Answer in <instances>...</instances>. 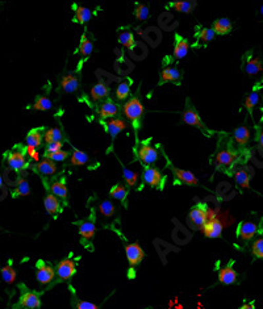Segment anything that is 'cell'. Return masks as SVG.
I'll list each match as a JSON object with an SVG mask.
<instances>
[{"label": "cell", "mask_w": 263, "mask_h": 309, "mask_svg": "<svg viewBox=\"0 0 263 309\" xmlns=\"http://www.w3.org/2000/svg\"><path fill=\"white\" fill-rule=\"evenodd\" d=\"M75 309H99V306L96 304L90 303V301H77L75 304Z\"/></svg>", "instance_id": "f907efd6"}, {"label": "cell", "mask_w": 263, "mask_h": 309, "mask_svg": "<svg viewBox=\"0 0 263 309\" xmlns=\"http://www.w3.org/2000/svg\"><path fill=\"white\" fill-rule=\"evenodd\" d=\"M259 12H260V15H262V16H263V6H262V7H260V9H259Z\"/></svg>", "instance_id": "9f6ffc18"}, {"label": "cell", "mask_w": 263, "mask_h": 309, "mask_svg": "<svg viewBox=\"0 0 263 309\" xmlns=\"http://www.w3.org/2000/svg\"><path fill=\"white\" fill-rule=\"evenodd\" d=\"M44 140L46 141V143H53L62 141V132L58 128H51L44 133Z\"/></svg>", "instance_id": "f35d334b"}, {"label": "cell", "mask_w": 263, "mask_h": 309, "mask_svg": "<svg viewBox=\"0 0 263 309\" xmlns=\"http://www.w3.org/2000/svg\"><path fill=\"white\" fill-rule=\"evenodd\" d=\"M260 84H257L254 88L251 89V93L246 96L245 99V108L246 111L249 112L250 116H253V111H254L255 105H257L258 100H259V89H260Z\"/></svg>", "instance_id": "4316f807"}, {"label": "cell", "mask_w": 263, "mask_h": 309, "mask_svg": "<svg viewBox=\"0 0 263 309\" xmlns=\"http://www.w3.org/2000/svg\"><path fill=\"white\" fill-rule=\"evenodd\" d=\"M239 309H255L254 301H251V303H245Z\"/></svg>", "instance_id": "f5cc1de1"}, {"label": "cell", "mask_w": 263, "mask_h": 309, "mask_svg": "<svg viewBox=\"0 0 263 309\" xmlns=\"http://www.w3.org/2000/svg\"><path fill=\"white\" fill-rule=\"evenodd\" d=\"M257 141L259 142V145L263 148V131H260L259 133L257 134Z\"/></svg>", "instance_id": "db71d44e"}, {"label": "cell", "mask_w": 263, "mask_h": 309, "mask_svg": "<svg viewBox=\"0 0 263 309\" xmlns=\"http://www.w3.org/2000/svg\"><path fill=\"white\" fill-rule=\"evenodd\" d=\"M119 42L123 46H125V48L128 49H132L133 46H135V36H133V33L132 32H123V33H120V36H119Z\"/></svg>", "instance_id": "7bdbcfd3"}, {"label": "cell", "mask_w": 263, "mask_h": 309, "mask_svg": "<svg viewBox=\"0 0 263 309\" xmlns=\"http://www.w3.org/2000/svg\"><path fill=\"white\" fill-rule=\"evenodd\" d=\"M98 113L99 116L102 117V120L111 119V117H115L119 113V104H116L112 99H107L98 108Z\"/></svg>", "instance_id": "ac0fdd59"}, {"label": "cell", "mask_w": 263, "mask_h": 309, "mask_svg": "<svg viewBox=\"0 0 263 309\" xmlns=\"http://www.w3.org/2000/svg\"><path fill=\"white\" fill-rule=\"evenodd\" d=\"M74 20L81 23V24H84L87 21L90 20L92 17V12H91V9H88L87 7H82V6H74Z\"/></svg>", "instance_id": "836d02e7"}, {"label": "cell", "mask_w": 263, "mask_h": 309, "mask_svg": "<svg viewBox=\"0 0 263 309\" xmlns=\"http://www.w3.org/2000/svg\"><path fill=\"white\" fill-rule=\"evenodd\" d=\"M182 79V74L178 68L171 67V66H164L162 68L161 74H159V86L167 82H173V83H179Z\"/></svg>", "instance_id": "e0dca14e"}, {"label": "cell", "mask_w": 263, "mask_h": 309, "mask_svg": "<svg viewBox=\"0 0 263 309\" xmlns=\"http://www.w3.org/2000/svg\"><path fill=\"white\" fill-rule=\"evenodd\" d=\"M238 153L236 150H232V149H222L220 152L216 154V167L217 170H222V171H227V170L233 169L234 163L238 161Z\"/></svg>", "instance_id": "8992f818"}, {"label": "cell", "mask_w": 263, "mask_h": 309, "mask_svg": "<svg viewBox=\"0 0 263 309\" xmlns=\"http://www.w3.org/2000/svg\"><path fill=\"white\" fill-rule=\"evenodd\" d=\"M33 170L44 176H51L57 173V166H55V163H54L53 161L44 158L42 161L37 162V163L33 166Z\"/></svg>", "instance_id": "44dd1931"}, {"label": "cell", "mask_w": 263, "mask_h": 309, "mask_svg": "<svg viewBox=\"0 0 263 309\" xmlns=\"http://www.w3.org/2000/svg\"><path fill=\"white\" fill-rule=\"evenodd\" d=\"M20 289L21 295L17 304L15 305L16 309H39L41 306V299L37 292L29 291L23 284L20 285Z\"/></svg>", "instance_id": "277c9868"}, {"label": "cell", "mask_w": 263, "mask_h": 309, "mask_svg": "<svg viewBox=\"0 0 263 309\" xmlns=\"http://www.w3.org/2000/svg\"><path fill=\"white\" fill-rule=\"evenodd\" d=\"M258 232V225L250 221H242L239 223L237 228V235H238L242 241H250L251 238L254 237Z\"/></svg>", "instance_id": "2e32d148"}, {"label": "cell", "mask_w": 263, "mask_h": 309, "mask_svg": "<svg viewBox=\"0 0 263 309\" xmlns=\"http://www.w3.org/2000/svg\"><path fill=\"white\" fill-rule=\"evenodd\" d=\"M79 50H81L83 58H88V57L92 54L93 44H92V41H91V40L86 36V33L82 34L81 44H79Z\"/></svg>", "instance_id": "8d00e7d4"}, {"label": "cell", "mask_w": 263, "mask_h": 309, "mask_svg": "<svg viewBox=\"0 0 263 309\" xmlns=\"http://www.w3.org/2000/svg\"><path fill=\"white\" fill-rule=\"evenodd\" d=\"M167 8H173L178 12L182 13H191L195 8H196V2H171L167 4Z\"/></svg>", "instance_id": "1f68e13d"}, {"label": "cell", "mask_w": 263, "mask_h": 309, "mask_svg": "<svg viewBox=\"0 0 263 309\" xmlns=\"http://www.w3.org/2000/svg\"><path fill=\"white\" fill-rule=\"evenodd\" d=\"M125 256L126 259H128L129 266L132 268H135L144 259L145 251L138 244H129L125 246Z\"/></svg>", "instance_id": "4fadbf2b"}, {"label": "cell", "mask_w": 263, "mask_h": 309, "mask_svg": "<svg viewBox=\"0 0 263 309\" xmlns=\"http://www.w3.org/2000/svg\"><path fill=\"white\" fill-rule=\"evenodd\" d=\"M215 36L216 34L212 28H200V29L195 33V37H196L197 42H203V44L212 41V40L215 39Z\"/></svg>", "instance_id": "74e56055"}, {"label": "cell", "mask_w": 263, "mask_h": 309, "mask_svg": "<svg viewBox=\"0 0 263 309\" xmlns=\"http://www.w3.org/2000/svg\"><path fill=\"white\" fill-rule=\"evenodd\" d=\"M251 253L255 258L263 259V237L255 240L254 244L251 245Z\"/></svg>", "instance_id": "7dc6e473"}, {"label": "cell", "mask_w": 263, "mask_h": 309, "mask_svg": "<svg viewBox=\"0 0 263 309\" xmlns=\"http://www.w3.org/2000/svg\"><path fill=\"white\" fill-rule=\"evenodd\" d=\"M234 179H236V183L241 188H245V190H250V179L251 175L249 174V171L243 167L241 169H236L234 171Z\"/></svg>", "instance_id": "83f0119b"}, {"label": "cell", "mask_w": 263, "mask_h": 309, "mask_svg": "<svg viewBox=\"0 0 263 309\" xmlns=\"http://www.w3.org/2000/svg\"><path fill=\"white\" fill-rule=\"evenodd\" d=\"M50 191L54 196L58 197V199L65 200L66 202V200H67V193H69V191H67V186H66L65 176H62L61 179H58V180H55L54 183H51Z\"/></svg>", "instance_id": "d4e9b609"}, {"label": "cell", "mask_w": 263, "mask_h": 309, "mask_svg": "<svg viewBox=\"0 0 263 309\" xmlns=\"http://www.w3.org/2000/svg\"><path fill=\"white\" fill-rule=\"evenodd\" d=\"M96 232V226L95 223L92 220H86L82 221L79 224V234L82 237V241L83 242H90L93 238Z\"/></svg>", "instance_id": "603a6c76"}, {"label": "cell", "mask_w": 263, "mask_h": 309, "mask_svg": "<svg viewBox=\"0 0 263 309\" xmlns=\"http://www.w3.org/2000/svg\"><path fill=\"white\" fill-rule=\"evenodd\" d=\"M130 95V83L129 82H121L116 88L117 100H125Z\"/></svg>", "instance_id": "b9f144b4"}, {"label": "cell", "mask_w": 263, "mask_h": 309, "mask_svg": "<svg viewBox=\"0 0 263 309\" xmlns=\"http://www.w3.org/2000/svg\"><path fill=\"white\" fill-rule=\"evenodd\" d=\"M99 211H100V213L105 217L114 216L115 214L114 203L109 202V200H103V202L99 204Z\"/></svg>", "instance_id": "ee69618b"}, {"label": "cell", "mask_w": 263, "mask_h": 309, "mask_svg": "<svg viewBox=\"0 0 263 309\" xmlns=\"http://www.w3.org/2000/svg\"><path fill=\"white\" fill-rule=\"evenodd\" d=\"M72 149H74V150H72L71 159H70L72 166H83V165H86L87 162L90 161V158H88V155H87L86 153L82 152V150H79V149L77 148Z\"/></svg>", "instance_id": "d590c367"}, {"label": "cell", "mask_w": 263, "mask_h": 309, "mask_svg": "<svg viewBox=\"0 0 263 309\" xmlns=\"http://www.w3.org/2000/svg\"><path fill=\"white\" fill-rule=\"evenodd\" d=\"M25 153H27V155H29L30 158H32L33 161H39V153H37V149L34 148H30V146H25Z\"/></svg>", "instance_id": "816d5d0a"}, {"label": "cell", "mask_w": 263, "mask_h": 309, "mask_svg": "<svg viewBox=\"0 0 263 309\" xmlns=\"http://www.w3.org/2000/svg\"><path fill=\"white\" fill-rule=\"evenodd\" d=\"M135 15L138 20L144 21V20H146V19H149L150 11H149V8H147V6L140 3V4H137V7H136Z\"/></svg>", "instance_id": "c3c4849f"}, {"label": "cell", "mask_w": 263, "mask_h": 309, "mask_svg": "<svg viewBox=\"0 0 263 309\" xmlns=\"http://www.w3.org/2000/svg\"><path fill=\"white\" fill-rule=\"evenodd\" d=\"M77 272V265L72 259H62L57 265V270H55V277L60 280H69Z\"/></svg>", "instance_id": "30bf717a"}, {"label": "cell", "mask_w": 263, "mask_h": 309, "mask_svg": "<svg viewBox=\"0 0 263 309\" xmlns=\"http://www.w3.org/2000/svg\"><path fill=\"white\" fill-rule=\"evenodd\" d=\"M62 146H63L62 141H58V142H53V143H46L45 154H48V153L58 152V150H62Z\"/></svg>", "instance_id": "681fc988"}, {"label": "cell", "mask_w": 263, "mask_h": 309, "mask_svg": "<svg viewBox=\"0 0 263 309\" xmlns=\"http://www.w3.org/2000/svg\"><path fill=\"white\" fill-rule=\"evenodd\" d=\"M182 120L183 122H185L187 125H191V126H195V128H199L204 134H206V136L213 134V132H211L210 129H208V126L204 124L200 115H199V112H197V110L194 107V105L191 104L187 105V108H185L182 113Z\"/></svg>", "instance_id": "3957f363"}, {"label": "cell", "mask_w": 263, "mask_h": 309, "mask_svg": "<svg viewBox=\"0 0 263 309\" xmlns=\"http://www.w3.org/2000/svg\"><path fill=\"white\" fill-rule=\"evenodd\" d=\"M233 138L239 146H245L250 141V131H249L248 126L242 125V126H239L234 131Z\"/></svg>", "instance_id": "d6a6232c"}, {"label": "cell", "mask_w": 263, "mask_h": 309, "mask_svg": "<svg viewBox=\"0 0 263 309\" xmlns=\"http://www.w3.org/2000/svg\"><path fill=\"white\" fill-rule=\"evenodd\" d=\"M42 131H44V128H36L28 132L27 146H30V148H34V149L40 148L42 143V140H44Z\"/></svg>", "instance_id": "f546056e"}, {"label": "cell", "mask_w": 263, "mask_h": 309, "mask_svg": "<svg viewBox=\"0 0 263 309\" xmlns=\"http://www.w3.org/2000/svg\"><path fill=\"white\" fill-rule=\"evenodd\" d=\"M7 163L13 171L16 173H23L29 167V162L27 159V153H25V148H23L21 145H16L11 152L7 153L6 155Z\"/></svg>", "instance_id": "7a4b0ae2"}, {"label": "cell", "mask_w": 263, "mask_h": 309, "mask_svg": "<svg viewBox=\"0 0 263 309\" xmlns=\"http://www.w3.org/2000/svg\"><path fill=\"white\" fill-rule=\"evenodd\" d=\"M242 70L248 75H257L263 71V65L259 58H255L250 53H246L242 60Z\"/></svg>", "instance_id": "5bb4252c"}, {"label": "cell", "mask_w": 263, "mask_h": 309, "mask_svg": "<svg viewBox=\"0 0 263 309\" xmlns=\"http://www.w3.org/2000/svg\"><path fill=\"white\" fill-rule=\"evenodd\" d=\"M142 179L150 187L156 188L158 191H163L164 183H166V176L162 175L161 171L158 169H156V167L145 166Z\"/></svg>", "instance_id": "9c48e42d"}, {"label": "cell", "mask_w": 263, "mask_h": 309, "mask_svg": "<svg viewBox=\"0 0 263 309\" xmlns=\"http://www.w3.org/2000/svg\"><path fill=\"white\" fill-rule=\"evenodd\" d=\"M144 113H145L144 104L141 103L138 96H133V98L129 99L125 104H124V115H125L126 119L132 122L136 133H137L138 129L141 128V125H142V117H144Z\"/></svg>", "instance_id": "6da1fadb"}, {"label": "cell", "mask_w": 263, "mask_h": 309, "mask_svg": "<svg viewBox=\"0 0 263 309\" xmlns=\"http://www.w3.org/2000/svg\"><path fill=\"white\" fill-rule=\"evenodd\" d=\"M36 278L41 284H49L55 278V271L51 266L40 259L36 263Z\"/></svg>", "instance_id": "8fae6325"}, {"label": "cell", "mask_w": 263, "mask_h": 309, "mask_svg": "<svg viewBox=\"0 0 263 309\" xmlns=\"http://www.w3.org/2000/svg\"><path fill=\"white\" fill-rule=\"evenodd\" d=\"M103 126H104V131L112 137V140H115V137L126 128V122L121 119H112L108 120L107 122H103Z\"/></svg>", "instance_id": "ffe728a7"}, {"label": "cell", "mask_w": 263, "mask_h": 309, "mask_svg": "<svg viewBox=\"0 0 263 309\" xmlns=\"http://www.w3.org/2000/svg\"><path fill=\"white\" fill-rule=\"evenodd\" d=\"M2 279L6 283H13L16 279V271L11 265H7L2 268Z\"/></svg>", "instance_id": "f6af8a7d"}, {"label": "cell", "mask_w": 263, "mask_h": 309, "mask_svg": "<svg viewBox=\"0 0 263 309\" xmlns=\"http://www.w3.org/2000/svg\"><path fill=\"white\" fill-rule=\"evenodd\" d=\"M190 50V44L189 40L182 37L180 34H175V48H174V54L173 57L175 60H182L184 58Z\"/></svg>", "instance_id": "d6986e66"}, {"label": "cell", "mask_w": 263, "mask_h": 309, "mask_svg": "<svg viewBox=\"0 0 263 309\" xmlns=\"http://www.w3.org/2000/svg\"><path fill=\"white\" fill-rule=\"evenodd\" d=\"M67 157H69V152H65V150H58V152L44 154V158L50 159L53 162H63Z\"/></svg>", "instance_id": "bcb514c9"}, {"label": "cell", "mask_w": 263, "mask_h": 309, "mask_svg": "<svg viewBox=\"0 0 263 309\" xmlns=\"http://www.w3.org/2000/svg\"><path fill=\"white\" fill-rule=\"evenodd\" d=\"M237 278H238V274L233 268V261L229 262L225 267H222L221 270L218 271V282L221 284H233V283L237 282Z\"/></svg>", "instance_id": "9a60e30c"}, {"label": "cell", "mask_w": 263, "mask_h": 309, "mask_svg": "<svg viewBox=\"0 0 263 309\" xmlns=\"http://www.w3.org/2000/svg\"><path fill=\"white\" fill-rule=\"evenodd\" d=\"M44 205H45V209L49 214L51 216H55V214L61 213L62 211V207H61V202L58 197H55L53 193H48L44 199Z\"/></svg>", "instance_id": "cb8c5ba5"}, {"label": "cell", "mask_w": 263, "mask_h": 309, "mask_svg": "<svg viewBox=\"0 0 263 309\" xmlns=\"http://www.w3.org/2000/svg\"><path fill=\"white\" fill-rule=\"evenodd\" d=\"M51 107H53V103H51L50 99L42 95L37 96L36 101L33 104V108L36 111H49L51 110Z\"/></svg>", "instance_id": "60d3db41"}, {"label": "cell", "mask_w": 263, "mask_h": 309, "mask_svg": "<svg viewBox=\"0 0 263 309\" xmlns=\"http://www.w3.org/2000/svg\"><path fill=\"white\" fill-rule=\"evenodd\" d=\"M162 153H163V155L166 157V161H167V167L171 170V173L174 174V176H175V179H177V183H180V185H185V186H197L199 185V179H197L196 176L191 173V171H189V170H182V169H179V167L174 166V165L171 163L170 159L167 158V155L164 154L163 150H162Z\"/></svg>", "instance_id": "ba28073f"}, {"label": "cell", "mask_w": 263, "mask_h": 309, "mask_svg": "<svg viewBox=\"0 0 263 309\" xmlns=\"http://www.w3.org/2000/svg\"><path fill=\"white\" fill-rule=\"evenodd\" d=\"M121 167H123V178H124V180L126 181V185H128L129 187H133V186L137 185L138 174L136 173V171H132V170H129L128 167L124 166L123 163H121Z\"/></svg>", "instance_id": "ab89813d"}, {"label": "cell", "mask_w": 263, "mask_h": 309, "mask_svg": "<svg viewBox=\"0 0 263 309\" xmlns=\"http://www.w3.org/2000/svg\"><path fill=\"white\" fill-rule=\"evenodd\" d=\"M109 93H111V91H109V87H108L104 82H99V83H96L95 86L91 88V98L95 101L103 100V99L108 98Z\"/></svg>", "instance_id": "f1b7e54d"}, {"label": "cell", "mask_w": 263, "mask_h": 309, "mask_svg": "<svg viewBox=\"0 0 263 309\" xmlns=\"http://www.w3.org/2000/svg\"><path fill=\"white\" fill-rule=\"evenodd\" d=\"M128 188L125 187L124 185H120V183H117V185H115L114 187L111 188V191H109V195H111L114 199L120 200L121 203H125L126 197H128Z\"/></svg>", "instance_id": "e575fe53"}, {"label": "cell", "mask_w": 263, "mask_h": 309, "mask_svg": "<svg viewBox=\"0 0 263 309\" xmlns=\"http://www.w3.org/2000/svg\"><path fill=\"white\" fill-rule=\"evenodd\" d=\"M213 32L215 34H220V36H224L228 33L232 32L233 29V25H232V21L227 17H220L217 20L213 21Z\"/></svg>", "instance_id": "484cf974"}, {"label": "cell", "mask_w": 263, "mask_h": 309, "mask_svg": "<svg viewBox=\"0 0 263 309\" xmlns=\"http://www.w3.org/2000/svg\"><path fill=\"white\" fill-rule=\"evenodd\" d=\"M28 195H30L29 181H28L24 176H20V178L17 179L15 190L12 191V196L20 197V196H28Z\"/></svg>", "instance_id": "4dcf8cb0"}, {"label": "cell", "mask_w": 263, "mask_h": 309, "mask_svg": "<svg viewBox=\"0 0 263 309\" xmlns=\"http://www.w3.org/2000/svg\"><path fill=\"white\" fill-rule=\"evenodd\" d=\"M213 213H211L210 208L206 207L203 203H199L194 207V208L190 211L189 213V221L192 226H196V228H203L205 225V223L210 220V217Z\"/></svg>", "instance_id": "5b68a950"}, {"label": "cell", "mask_w": 263, "mask_h": 309, "mask_svg": "<svg viewBox=\"0 0 263 309\" xmlns=\"http://www.w3.org/2000/svg\"><path fill=\"white\" fill-rule=\"evenodd\" d=\"M203 234L208 238H220L222 235V230H224V225L215 214L210 217V220L206 221L205 225L201 228Z\"/></svg>", "instance_id": "7c38bea8"}, {"label": "cell", "mask_w": 263, "mask_h": 309, "mask_svg": "<svg viewBox=\"0 0 263 309\" xmlns=\"http://www.w3.org/2000/svg\"><path fill=\"white\" fill-rule=\"evenodd\" d=\"M61 88L67 94L75 93V91L79 88L78 75L74 74V72H70V74L65 75V77L61 79Z\"/></svg>", "instance_id": "7402d4cb"}, {"label": "cell", "mask_w": 263, "mask_h": 309, "mask_svg": "<svg viewBox=\"0 0 263 309\" xmlns=\"http://www.w3.org/2000/svg\"><path fill=\"white\" fill-rule=\"evenodd\" d=\"M2 186H3V176L0 175V188H2Z\"/></svg>", "instance_id": "11a10c76"}, {"label": "cell", "mask_w": 263, "mask_h": 309, "mask_svg": "<svg viewBox=\"0 0 263 309\" xmlns=\"http://www.w3.org/2000/svg\"><path fill=\"white\" fill-rule=\"evenodd\" d=\"M136 153H137V157L141 163H144L145 166H149V165L156 163L158 161V152L154 146L150 145V140L142 141L140 146L136 149Z\"/></svg>", "instance_id": "52a82bcc"}]
</instances>
